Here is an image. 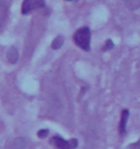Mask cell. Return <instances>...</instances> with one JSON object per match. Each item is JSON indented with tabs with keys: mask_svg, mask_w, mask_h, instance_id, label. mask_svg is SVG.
<instances>
[{
	"mask_svg": "<svg viewBox=\"0 0 140 149\" xmlns=\"http://www.w3.org/2000/svg\"><path fill=\"white\" fill-rule=\"evenodd\" d=\"M113 47H114V43H113L111 40H107V41H106V43L104 44L102 51L103 52H104V51H110V49H112Z\"/></svg>",
	"mask_w": 140,
	"mask_h": 149,
	"instance_id": "cell-7",
	"label": "cell"
},
{
	"mask_svg": "<svg viewBox=\"0 0 140 149\" xmlns=\"http://www.w3.org/2000/svg\"><path fill=\"white\" fill-rule=\"evenodd\" d=\"M37 135L40 138H43V137H46L48 135V130H41L37 133Z\"/></svg>",
	"mask_w": 140,
	"mask_h": 149,
	"instance_id": "cell-10",
	"label": "cell"
},
{
	"mask_svg": "<svg viewBox=\"0 0 140 149\" xmlns=\"http://www.w3.org/2000/svg\"><path fill=\"white\" fill-rule=\"evenodd\" d=\"M128 117H129V111H128L127 109L121 110V121H119V126H118L119 134H121V136L126 134V125H127V121H128Z\"/></svg>",
	"mask_w": 140,
	"mask_h": 149,
	"instance_id": "cell-4",
	"label": "cell"
},
{
	"mask_svg": "<svg viewBox=\"0 0 140 149\" xmlns=\"http://www.w3.org/2000/svg\"><path fill=\"white\" fill-rule=\"evenodd\" d=\"M126 6L127 7H129L131 10H135L137 8H139L140 7V2H136V1H131V2H126Z\"/></svg>",
	"mask_w": 140,
	"mask_h": 149,
	"instance_id": "cell-8",
	"label": "cell"
},
{
	"mask_svg": "<svg viewBox=\"0 0 140 149\" xmlns=\"http://www.w3.org/2000/svg\"><path fill=\"white\" fill-rule=\"evenodd\" d=\"M51 144L56 149H76L78 147V139L66 140L60 136H54L51 139Z\"/></svg>",
	"mask_w": 140,
	"mask_h": 149,
	"instance_id": "cell-2",
	"label": "cell"
},
{
	"mask_svg": "<svg viewBox=\"0 0 140 149\" xmlns=\"http://www.w3.org/2000/svg\"><path fill=\"white\" fill-rule=\"evenodd\" d=\"M64 41H65V37L62 36V35H58V36L51 42V48H54V49L60 48V47L62 46V44H64Z\"/></svg>",
	"mask_w": 140,
	"mask_h": 149,
	"instance_id": "cell-6",
	"label": "cell"
},
{
	"mask_svg": "<svg viewBox=\"0 0 140 149\" xmlns=\"http://www.w3.org/2000/svg\"><path fill=\"white\" fill-rule=\"evenodd\" d=\"M137 77H138V80H139V82H140V63H139V65H138V71H137Z\"/></svg>",
	"mask_w": 140,
	"mask_h": 149,
	"instance_id": "cell-11",
	"label": "cell"
},
{
	"mask_svg": "<svg viewBox=\"0 0 140 149\" xmlns=\"http://www.w3.org/2000/svg\"><path fill=\"white\" fill-rule=\"evenodd\" d=\"M7 57H8V59H9L10 63L15 64V63H17V61H18V58H19V54H18L17 48H15V47H11L9 51H8Z\"/></svg>",
	"mask_w": 140,
	"mask_h": 149,
	"instance_id": "cell-5",
	"label": "cell"
},
{
	"mask_svg": "<svg viewBox=\"0 0 140 149\" xmlns=\"http://www.w3.org/2000/svg\"><path fill=\"white\" fill-rule=\"evenodd\" d=\"M126 149H140V138L136 143H132V144L128 145Z\"/></svg>",
	"mask_w": 140,
	"mask_h": 149,
	"instance_id": "cell-9",
	"label": "cell"
},
{
	"mask_svg": "<svg viewBox=\"0 0 140 149\" xmlns=\"http://www.w3.org/2000/svg\"><path fill=\"white\" fill-rule=\"evenodd\" d=\"M45 7V2L42 0H37V1H33V0H25L22 3V14H28L31 11L38 8H44Z\"/></svg>",
	"mask_w": 140,
	"mask_h": 149,
	"instance_id": "cell-3",
	"label": "cell"
},
{
	"mask_svg": "<svg viewBox=\"0 0 140 149\" xmlns=\"http://www.w3.org/2000/svg\"><path fill=\"white\" fill-rule=\"evenodd\" d=\"M73 42L77 46L82 48L83 51L89 52L91 49V31L88 26H82L77 30L73 34Z\"/></svg>",
	"mask_w": 140,
	"mask_h": 149,
	"instance_id": "cell-1",
	"label": "cell"
}]
</instances>
